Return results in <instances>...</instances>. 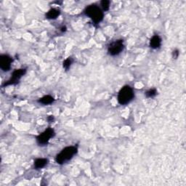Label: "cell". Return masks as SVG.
Returning <instances> with one entry per match:
<instances>
[{"instance_id": "6da1fadb", "label": "cell", "mask_w": 186, "mask_h": 186, "mask_svg": "<svg viewBox=\"0 0 186 186\" xmlns=\"http://www.w3.org/2000/svg\"><path fill=\"white\" fill-rule=\"evenodd\" d=\"M85 15L91 18L94 24H98L103 20L104 14L103 10L96 5H91L84 10Z\"/></svg>"}, {"instance_id": "7a4b0ae2", "label": "cell", "mask_w": 186, "mask_h": 186, "mask_svg": "<svg viewBox=\"0 0 186 186\" xmlns=\"http://www.w3.org/2000/svg\"><path fill=\"white\" fill-rule=\"evenodd\" d=\"M77 148L75 146H68L65 148L55 157V161L58 164H63L70 161L77 153Z\"/></svg>"}, {"instance_id": "3957f363", "label": "cell", "mask_w": 186, "mask_h": 186, "mask_svg": "<svg viewBox=\"0 0 186 186\" xmlns=\"http://www.w3.org/2000/svg\"><path fill=\"white\" fill-rule=\"evenodd\" d=\"M135 97V93L130 86L123 87L118 94V102L121 105H126L130 103Z\"/></svg>"}, {"instance_id": "277c9868", "label": "cell", "mask_w": 186, "mask_h": 186, "mask_svg": "<svg viewBox=\"0 0 186 186\" xmlns=\"http://www.w3.org/2000/svg\"><path fill=\"white\" fill-rule=\"evenodd\" d=\"M124 48V41L122 39H119V40L113 41L108 45V53L111 56L118 55L123 51Z\"/></svg>"}, {"instance_id": "5b68a950", "label": "cell", "mask_w": 186, "mask_h": 186, "mask_svg": "<svg viewBox=\"0 0 186 186\" xmlns=\"http://www.w3.org/2000/svg\"><path fill=\"white\" fill-rule=\"evenodd\" d=\"M55 131L53 129L48 128L41 133L38 137H37V141L39 145H45L48 143L50 140L55 136Z\"/></svg>"}, {"instance_id": "8992f818", "label": "cell", "mask_w": 186, "mask_h": 186, "mask_svg": "<svg viewBox=\"0 0 186 186\" xmlns=\"http://www.w3.org/2000/svg\"><path fill=\"white\" fill-rule=\"evenodd\" d=\"M26 70L25 68H20V69H17L14 71L12 74L11 79H9L7 82H5L4 86H8V85L15 84L18 83V81L20 80V79L26 74Z\"/></svg>"}, {"instance_id": "52a82bcc", "label": "cell", "mask_w": 186, "mask_h": 186, "mask_svg": "<svg viewBox=\"0 0 186 186\" xmlns=\"http://www.w3.org/2000/svg\"><path fill=\"white\" fill-rule=\"evenodd\" d=\"M12 59L7 55H2L0 56V68L4 71H8L10 69Z\"/></svg>"}, {"instance_id": "ba28073f", "label": "cell", "mask_w": 186, "mask_h": 186, "mask_svg": "<svg viewBox=\"0 0 186 186\" xmlns=\"http://www.w3.org/2000/svg\"><path fill=\"white\" fill-rule=\"evenodd\" d=\"M162 45V38L158 35H154L150 40V47L153 49H158Z\"/></svg>"}, {"instance_id": "9c48e42d", "label": "cell", "mask_w": 186, "mask_h": 186, "mask_svg": "<svg viewBox=\"0 0 186 186\" xmlns=\"http://www.w3.org/2000/svg\"><path fill=\"white\" fill-rule=\"evenodd\" d=\"M60 12L59 10L55 9V8H53V9L50 10L47 14H46V17L48 19L55 20L60 15Z\"/></svg>"}, {"instance_id": "30bf717a", "label": "cell", "mask_w": 186, "mask_h": 186, "mask_svg": "<svg viewBox=\"0 0 186 186\" xmlns=\"http://www.w3.org/2000/svg\"><path fill=\"white\" fill-rule=\"evenodd\" d=\"M48 160L47 158H37V159L34 162V167L36 169H41L44 168L46 165L47 164Z\"/></svg>"}, {"instance_id": "8fae6325", "label": "cell", "mask_w": 186, "mask_h": 186, "mask_svg": "<svg viewBox=\"0 0 186 186\" xmlns=\"http://www.w3.org/2000/svg\"><path fill=\"white\" fill-rule=\"evenodd\" d=\"M55 101V99L50 95H45L39 100V103L44 105H49V104L53 103Z\"/></svg>"}, {"instance_id": "7c38bea8", "label": "cell", "mask_w": 186, "mask_h": 186, "mask_svg": "<svg viewBox=\"0 0 186 186\" xmlns=\"http://www.w3.org/2000/svg\"><path fill=\"white\" fill-rule=\"evenodd\" d=\"M73 63V59L71 58H68L67 59L63 62V68L66 71L68 70L70 68L71 66Z\"/></svg>"}, {"instance_id": "4fadbf2b", "label": "cell", "mask_w": 186, "mask_h": 186, "mask_svg": "<svg viewBox=\"0 0 186 186\" xmlns=\"http://www.w3.org/2000/svg\"><path fill=\"white\" fill-rule=\"evenodd\" d=\"M156 95H157V91L156 89H150L145 93V96L148 98L154 97Z\"/></svg>"}, {"instance_id": "5bb4252c", "label": "cell", "mask_w": 186, "mask_h": 186, "mask_svg": "<svg viewBox=\"0 0 186 186\" xmlns=\"http://www.w3.org/2000/svg\"><path fill=\"white\" fill-rule=\"evenodd\" d=\"M100 5H101L102 9H103V11H107V10H109L110 2L108 1V0H103V1H101Z\"/></svg>"}, {"instance_id": "9a60e30c", "label": "cell", "mask_w": 186, "mask_h": 186, "mask_svg": "<svg viewBox=\"0 0 186 186\" xmlns=\"http://www.w3.org/2000/svg\"><path fill=\"white\" fill-rule=\"evenodd\" d=\"M172 55H173V58H174L175 59H177V58H178L179 55H180L179 50H174V51H173Z\"/></svg>"}, {"instance_id": "2e32d148", "label": "cell", "mask_w": 186, "mask_h": 186, "mask_svg": "<svg viewBox=\"0 0 186 186\" xmlns=\"http://www.w3.org/2000/svg\"><path fill=\"white\" fill-rule=\"evenodd\" d=\"M47 120L49 121L50 122H53V121L54 120V117H53V116H49L47 118Z\"/></svg>"}, {"instance_id": "e0dca14e", "label": "cell", "mask_w": 186, "mask_h": 186, "mask_svg": "<svg viewBox=\"0 0 186 186\" xmlns=\"http://www.w3.org/2000/svg\"><path fill=\"white\" fill-rule=\"evenodd\" d=\"M61 31H66V27H63Z\"/></svg>"}]
</instances>
